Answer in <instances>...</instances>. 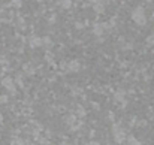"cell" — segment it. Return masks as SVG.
Returning <instances> with one entry per match:
<instances>
[{
  "label": "cell",
  "instance_id": "cell-1",
  "mask_svg": "<svg viewBox=\"0 0 154 145\" xmlns=\"http://www.w3.org/2000/svg\"><path fill=\"white\" fill-rule=\"evenodd\" d=\"M132 20L135 24L138 26H145L147 24V15H145V9L144 8H135L132 12Z\"/></svg>",
  "mask_w": 154,
  "mask_h": 145
},
{
  "label": "cell",
  "instance_id": "cell-2",
  "mask_svg": "<svg viewBox=\"0 0 154 145\" xmlns=\"http://www.w3.org/2000/svg\"><path fill=\"white\" fill-rule=\"evenodd\" d=\"M112 133H114L115 142H118V144H123V142H124V139H126V135H124V130H123L120 126H114V129H112Z\"/></svg>",
  "mask_w": 154,
  "mask_h": 145
},
{
  "label": "cell",
  "instance_id": "cell-3",
  "mask_svg": "<svg viewBox=\"0 0 154 145\" xmlns=\"http://www.w3.org/2000/svg\"><path fill=\"white\" fill-rule=\"evenodd\" d=\"M2 85L8 90V91H11V93H15V79H12L11 76H6V78H3V81H2Z\"/></svg>",
  "mask_w": 154,
  "mask_h": 145
},
{
  "label": "cell",
  "instance_id": "cell-4",
  "mask_svg": "<svg viewBox=\"0 0 154 145\" xmlns=\"http://www.w3.org/2000/svg\"><path fill=\"white\" fill-rule=\"evenodd\" d=\"M79 69H81V63H79L78 60H72V61H69V63H67V67H66V70L70 72V73L78 72Z\"/></svg>",
  "mask_w": 154,
  "mask_h": 145
},
{
  "label": "cell",
  "instance_id": "cell-5",
  "mask_svg": "<svg viewBox=\"0 0 154 145\" xmlns=\"http://www.w3.org/2000/svg\"><path fill=\"white\" fill-rule=\"evenodd\" d=\"M106 27H108V24H105V23H97V24H94V27H93V33H94L96 36H100V35L105 33Z\"/></svg>",
  "mask_w": 154,
  "mask_h": 145
},
{
  "label": "cell",
  "instance_id": "cell-6",
  "mask_svg": "<svg viewBox=\"0 0 154 145\" xmlns=\"http://www.w3.org/2000/svg\"><path fill=\"white\" fill-rule=\"evenodd\" d=\"M93 11L97 14H103L105 12V3L103 2H94L93 3Z\"/></svg>",
  "mask_w": 154,
  "mask_h": 145
},
{
  "label": "cell",
  "instance_id": "cell-7",
  "mask_svg": "<svg viewBox=\"0 0 154 145\" xmlns=\"http://www.w3.org/2000/svg\"><path fill=\"white\" fill-rule=\"evenodd\" d=\"M29 42H30V47H33V48L42 47V38H36V36H32Z\"/></svg>",
  "mask_w": 154,
  "mask_h": 145
},
{
  "label": "cell",
  "instance_id": "cell-8",
  "mask_svg": "<svg viewBox=\"0 0 154 145\" xmlns=\"http://www.w3.org/2000/svg\"><path fill=\"white\" fill-rule=\"evenodd\" d=\"M127 141H126V145H142L135 136H129V138H126Z\"/></svg>",
  "mask_w": 154,
  "mask_h": 145
},
{
  "label": "cell",
  "instance_id": "cell-9",
  "mask_svg": "<svg viewBox=\"0 0 154 145\" xmlns=\"http://www.w3.org/2000/svg\"><path fill=\"white\" fill-rule=\"evenodd\" d=\"M42 47H45V48H51L52 47V41L48 38V36L42 38Z\"/></svg>",
  "mask_w": 154,
  "mask_h": 145
},
{
  "label": "cell",
  "instance_id": "cell-10",
  "mask_svg": "<svg viewBox=\"0 0 154 145\" xmlns=\"http://www.w3.org/2000/svg\"><path fill=\"white\" fill-rule=\"evenodd\" d=\"M23 70H24V72H26L27 75H33V73H35V69L32 67V64H24Z\"/></svg>",
  "mask_w": 154,
  "mask_h": 145
},
{
  "label": "cell",
  "instance_id": "cell-11",
  "mask_svg": "<svg viewBox=\"0 0 154 145\" xmlns=\"http://www.w3.org/2000/svg\"><path fill=\"white\" fill-rule=\"evenodd\" d=\"M11 145H26V144H24L23 139H20V138H14V139L11 141Z\"/></svg>",
  "mask_w": 154,
  "mask_h": 145
},
{
  "label": "cell",
  "instance_id": "cell-12",
  "mask_svg": "<svg viewBox=\"0 0 154 145\" xmlns=\"http://www.w3.org/2000/svg\"><path fill=\"white\" fill-rule=\"evenodd\" d=\"M58 5H60V6H64V9H67V8H70V6H72V3H70V2H58Z\"/></svg>",
  "mask_w": 154,
  "mask_h": 145
},
{
  "label": "cell",
  "instance_id": "cell-13",
  "mask_svg": "<svg viewBox=\"0 0 154 145\" xmlns=\"http://www.w3.org/2000/svg\"><path fill=\"white\" fill-rule=\"evenodd\" d=\"M76 111H78V115H81V117H84V115H85V109H84L82 106H78V109H76Z\"/></svg>",
  "mask_w": 154,
  "mask_h": 145
},
{
  "label": "cell",
  "instance_id": "cell-14",
  "mask_svg": "<svg viewBox=\"0 0 154 145\" xmlns=\"http://www.w3.org/2000/svg\"><path fill=\"white\" fill-rule=\"evenodd\" d=\"M147 44H148V45H154V35L147 38Z\"/></svg>",
  "mask_w": 154,
  "mask_h": 145
},
{
  "label": "cell",
  "instance_id": "cell-15",
  "mask_svg": "<svg viewBox=\"0 0 154 145\" xmlns=\"http://www.w3.org/2000/svg\"><path fill=\"white\" fill-rule=\"evenodd\" d=\"M75 121V115H69L67 118H66V123H69V124H72Z\"/></svg>",
  "mask_w": 154,
  "mask_h": 145
},
{
  "label": "cell",
  "instance_id": "cell-16",
  "mask_svg": "<svg viewBox=\"0 0 154 145\" xmlns=\"http://www.w3.org/2000/svg\"><path fill=\"white\" fill-rule=\"evenodd\" d=\"M0 102H2V103H6V102H8V96H2L0 97Z\"/></svg>",
  "mask_w": 154,
  "mask_h": 145
},
{
  "label": "cell",
  "instance_id": "cell-17",
  "mask_svg": "<svg viewBox=\"0 0 154 145\" xmlns=\"http://www.w3.org/2000/svg\"><path fill=\"white\" fill-rule=\"evenodd\" d=\"M11 5H12V6H21L23 3H21V2H12Z\"/></svg>",
  "mask_w": 154,
  "mask_h": 145
},
{
  "label": "cell",
  "instance_id": "cell-18",
  "mask_svg": "<svg viewBox=\"0 0 154 145\" xmlns=\"http://www.w3.org/2000/svg\"><path fill=\"white\" fill-rule=\"evenodd\" d=\"M88 145H100V144H99V142H96V141H91Z\"/></svg>",
  "mask_w": 154,
  "mask_h": 145
},
{
  "label": "cell",
  "instance_id": "cell-19",
  "mask_svg": "<svg viewBox=\"0 0 154 145\" xmlns=\"http://www.w3.org/2000/svg\"><path fill=\"white\" fill-rule=\"evenodd\" d=\"M0 123H3V115L0 114Z\"/></svg>",
  "mask_w": 154,
  "mask_h": 145
},
{
  "label": "cell",
  "instance_id": "cell-20",
  "mask_svg": "<svg viewBox=\"0 0 154 145\" xmlns=\"http://www.w3.org/2000/svg\"><path fill=\"white\" fill-rule=\"evenodd\" d=\"M60 145H69V144H67V142H61Z\"/></svg>",
  "mask_w": 154,
  "mask_h": 145
}]
</instances>
